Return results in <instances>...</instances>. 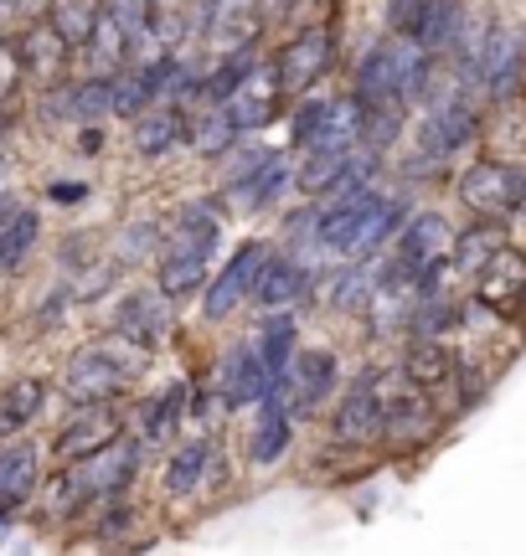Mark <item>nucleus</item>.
<instances>
[{
    "label": "nucleus",
    "mask_w": 526,
    "mask_h": 556,
    "mask_svg": "<svg viewBox=\"0 0 526 556\" xmlns=\"http://www.w3.org/2000/svg\"><path fill=\"white\" fill-rule=\"evenodd\" d=\"M223 222H227L223 197L186 201L181 212L165 222V242H161V253H155V278L150 283L176 309L206 294V283L217 274V253H223Z\"/></svg>",
    "instance_id": "1"
},
{
    "label": "nucleus",
    "mask_w": 526,
    "mask_h": 556,
    "mask_svg": "<svg viewBox=\"0 0 526 556\" xmlns=\"http://www.w3.org/2000/svg\"><path fill=\"white\" fill-rule=\"evenodd\" d=\"M150 377V356H140L135 345H124L120 336H93L73 345V356L58 371V397L62 407H103V402H129L135 387Z\"/></svg>",
    "instance_id": "2"
},
{
    "label": "nucleus",
    "mask_w": 526,
    "mask_h": 556,
    "mask_svg": "<svg viewBox=\"0 0 526 556\" xmlns=\"http://www.w3.org/2000/svg\"><path fill=\"white\" fill-rule=\"evenodd\" d=\"M434 78H439V62L413 37L387 31L362 52L356 73H351V93L362 99L366 114H383V109H408V103L428 99Z\"/></svg>",
    "instance_id": "3"
},
{
    "label": "nucleus",
    "mask_w": 526,
    "mask_h": 556,
    "mask_svg": "<svg viewBox=\"0 0 526 556\" xmlns=\"http://www.w3.org/2000/svg\"><path fill=\"white\" fill-rule=\"evenodd\" d=\"M377 397H383V458L413 464L444 438L449 417L439 413V402L424 397L403 377L398 361H377Z\"/></svg>",
    "instance_id": "4"
},
{
    "label": "nucleus",
    "mask_w": 526,
    "mask_h": 556,
    "mask_svg": "<svg viewBox=\"0 0 526 556\" xmlns=\"http://www.w3.org/2000/svg\"><path fill=\"white\" fill-rule=\"evenodd\" d=\"M155 484H161L165 505H202V500L223 495L227 484H233V454H227L223 438L181 433L161 454Z\"/></svg>",
    "instance_id": "5"
},
{
    "label": "nucleus",
    "mask_w": 526,
    "mask_h": 556,
    "mask_svg": "<svg viewBox=\"0 0 526 556\" xmlns=\"http://www.w3.org/2000/svg\"><path fill=\"white\" fill-rule=\"evenodd\" d=\"M465 83L486 109H516L526 93V31L511 21H490L480 52L460 67Z\"/></svg>",
    "instance_id": "6"
},
{
    "label": "nucleus",
    "mask_w": 526,
    "mask_h": 556,
    "mask_svg": "<svg viewBox=\"0 0 526 556\" xmlns=\"http://www.w3.org/2000/svg\"><path fill=\"white\" fill-rule=\"evenodd\" d=\"M486 129H490V109L469 93L465 83H454L444 99H428L424 119H418V155L449 165V160L469 155L486 139Z\"/></svg>",
    "instance_id": "7"
},
{
    "label": "nucleus",
    "mask_w": 526,
    "mask_h": 556,
    "mask_svg": "<svg viewBox=\"0 0 526 556\" xmlns=\"http://www.w3.org/2000/svg\"><path fill=\"white\" fill-rule=\"evenodd\" d=\"M268 253H274V242L268 238H238V248L217 263V274H212V283H206V294L197 299V315H202L206 330L233 325V319L253 304V283H259Z\"/></svg>",
    "instance_id": "8"
},
{
    "label": "nucleus",
    "mask_w": 526,
    "mask_h": 556,
    "mask_svg": "<svg viewBox=\"0 0 526 556\" xmlns=\"http://www.w3.org/2000/svg\"><path fill=\"white\" fill-rule=\"evenodd\" d=\"M268 62H274V78H279L284 99L300 103L336 73V62H341V37H336L330 21H310V26H300L295 37H284L279 52Z\"/></svg>",
    "instance_id": "9"
},
{
    "label": "nucleus",
    "mask_w": 526,
    "mask_h": 556,
    "mask_svg": "<svg viewBox=\"0 0 526 556\" xmlns=\"http://www.w3.org/2000/svg\"><path fill=\"white\" fill-rule=\"evenodd\" d=\"M109 336H120L124 345H135L140 356H165L171 340H176V304L155 289V283H129L114 294V309H109Z\"/></svg>",
    "instance_id": "10"
},
{
    "label": "nucleus",
    "mask_w": 526,
    "mask_h": 556,
    "mask_svg": "<svg viewBox=\"0 0 526 556\" xmlns=\"http://www.w3.org/2000/svg\"><path fill=\"white\" fill-rule=\"evenodd\" d=\"M325 438L346 448H377L383 454V397H377V361L356 366L325 413Z\"/></svg>",
    "instance_id": "11"
},
{
    "label": "nucleus",
    "mask_w": 526,
    "mask_h": 556,
    "mask_svg": "<svg viewBox=\"0 0 526 556\" xmlns=\"http://www.w3.org/2000/svg\"><path fill=\"white\" fill-rule=\"evenodd\" d=\"M522 186H526V165L501 155H475L454 180V197L475 222H516Z\"/></svg>",
    "instance_id": "12"
},
{
    "label": "nucleus",
    "mask_w": 526,
    "mask_h": 556,
    "mask_svg": "<svg viewBox=\"0 0 526 556\" xmlns=\"http://www.w3.org/2000/svg\"><path fill=\"white\" fill-rule=\"evenodd\" d=\"M120 438H129V402L67 407L62 422L52 428L47 458H52V464H83V458H99L103 448H114Z\"/></svg>",
    "instance_id": "13"
},
{
    "label": "nucleus",
    "mask_w": 526,
    "mask_h": 556,
    "mask_svg": "<svg viewBox=\"0 0 526 556\" xmlns=\"http://www.w3.org/2000/svg\"><path fill=\"white\" fill-rule=\"evenodd\" d=\"M341 387H346L341 351H336L330 340H304L295 366H289V387H284L295 422L304 428V422H315L321 413H330V402H336Z\"/></svg>",
    "instance_id": "14"
},
{
    "label": "nucleus",
    "mask_w": 526,
    "mask_h": 556,
    "mask_svg": "<svg viewBox=\"0 0 526 556\" xmlns=\"http://www.w3.org/2000/svg\"><path fill=\"white\" fill-rule=\"evenodd\" d=\"M41 479H47V443H37V438L0 443V541L11 536L21 516L37 505Z\"/></svg>",
    "instance_id": "15"
},
{
    "label": "nucleus",
    "mask_w": 526,
    "mask_h": 556,
    "mask_svg": "<svg viewBox=\"0 0 526 556\" xmlns=\"http://www.w3.org/2000/svg\"><path fill=\"white\" fill-rule=\"evenodd\" d=\"M454 222H449V212H439V206H418V212H408L403 232H398V242H392V268L403 278H413V299H418V283H424L428 268H439V263H449V248H454Z\"/></svg>",
    "instance_id": "16"
},
{
    "label": "nucleus",
    "mask_w": 526,
    "mask_h": 556,
    "mask_svg": "<svg viewBox=\"0 0 526 556\" xmlns=\"http://www.w3.org/2000/svg\"><path fill=\"white\" fill-rule=\"evenodd\" d=\"M186 392H191V377H171L155 392H135L129 397V438L150 458L165 454L186 433Z\"/></svg>",
    "instance_id": "17"
},
{
    "label": "nucleus",
    "mask_w": 526,
    "mask_h": 556,
    "mask_svg": "<svg viewBox=\"0 0 526 556\" xmlns=\"http://www.w3.org/2000/svg\"><path fill=\"white\" fill-rule=\"evenodd\" d=\"M315 278H321V263L300 258V253H289V248H274L268 263H263L259 283H253V304L248 309H259V315H274V309H315Z\"/></svg>",
    "instance_id": "18"
},
{
    "label": "nucleus",
    "mask_w": 526,
    "mask_h": 556,
    "mask_svg": "<svg viewBox=\"0 0 526 556\" xmlns=\"http://www.w3.org/2000/svg\"><path fill=\"white\" fill-rule=\"evenodd\" d=\"M212 387H217V397L227 402V413H253L268 392H274V381H268V371H263L259 361V345H253V336H238L227 340L223 351H217V366H212Z\"/></svg>",
    "instance_id": "19"
},
{
    "label": "nucleus",
    "mask_w": 526,
    "mask_h": 556,
    "mask_svg": "<svg viewBox=\"0 0 526 556\" xmlns=\"http://www.w3.org/2000/svg\"><path fill=\"white\" fill-rule=\"evenodd\" d=\"M300 443V422L289 413V397L284 392H268V397L253 407V428L243 438V464L253 475H274L284 458L295 454Z\"/></svg>",
    "instance_id": "20"
},
{
    "label": "nucleus",
    "mask_w": 526,
    "mask_h": 556,
    "mask_svg": "<svg viewBox=\"0 0 526 556\" xmlns=\"http://www.w3.org/2000/svg\"><path fill=\"white\" fill-rule=\"evenodd\" d=\"M398 366L403 377L424 392V397L439 402V413L449 417L454 407V371H460V356H454V340H428V336H403L398 340Z\"/></svg>",
    "instance_id": "21"
},
{
    "label": "nucleus",
    "mask_w": 526,
    "mask_h": 556,
    "mask_svg": "<svg viewBox=\"0 0 526 556\" xmlns=\"http://www.w3.org/2000/svg\"><path fill=\"white\" fill-rule=\"evenodd\" d=\"M315 309L336 319H366L377 309V278L372 263H330L315 278Z\"/></svg>",
    "instance_id": "22"
},
{
    "label": "nucleus",
    "mask_w": 526,
    "mask_h": 556,
    "mask_svg": "<svg viewBox=\"0 0 526 556\" xmlns=\"http://www.w3.org/2000/svg\"><path fill=\"white\" fill-rule=\"evenodd\" d=\"M284 109H289V99H284L279 78H274V62L263 58L259 67L248 73L243 88H238V93H233V99H227L217 114H223V119L248 139V135H263V129H268V124L284 114Z\"/></svg>",
    "instance_id": "23"
},
{
    "label": "nucleus",
    "mask_w": 526,
    "mask_h": 556,
    "mask_svg": "<svg viewBox=\"0 0 526 556\" xmlns=\"http://www.w3.org/2000/svg\"><path fill=\"white\" fill-rule=\"evenodd\" d=\"M52 392H58V381L41 377V371H21V377L0 381V443L32 438V428L52 407Z\"/></svg>",
    "instance_id": "24"
},
{
    "label": "nucleus",
    "mask_w": 526,
    "mask_h": 556,
    "mask_svg": "<svg viewBox=\"0 0 526 556\" xmlns=\"http://www.w3.org/2000/svg\"><path fill=\"white\" fill-rule=\"evenodd\" d=\"M16 47H21V62H26V83H41V88H58V83H67L73 58H78V52L62 41V31L47 16L26 21V26L16 31Z\"/></svg>",
    "instance_id": "25"
},
{
    "label": "nucleus",
    "mask_w": 526,
    "mask_h": 556,
    "mask_svg": "<svg viewBox=\"0 0 526 556\" xmlns=\"http://www.w3.org/2000/svg\"><path fill=\"white\" fill-rule=\"evenodd\" d=\"M475 299L486 309H496L506 325H516V315H522V304H526V248H516V242L501 248L486 263V274L475 278Z\"/></svg>",
    "instance_id": "26"
},
{
    "label": "nucleus",
    "mask_w": 526,
    "mask_h": 556,
    "mask_svg": "<svg viewBox=\"0 0 526 556\" xmlns=\"http://www.w3.org/2000/svg\"><path fill=\"white\" fill-rule=\"evenodd\" d=\"M83 531H88V541H93V546H103V552L135 556V552H145V546H150V536H145V505L135 495L99 505L93 516L83 520Z\"/></svg>",
    "instance_id": "27"
},
{
    "label": "nucleus",
    "mask_w": 526,
    "mask_h": 556,
    "mask_svg": "<svg viewBox=\"0 0 526 556\" xmlns=\"http://www.w3.org/2000/svg\"><path fill=\"white\" fill-rule=\"evenodd\" d=\"M253 345H259V361H263V371H268V381H274V392H284V387H289V366H295V356H300V345H304L300 315H295V309L259 315Z\"/></svg>",
    "instance_id": "28"
},
{
    "label": "nucleus",
    "mask_w": 526,
    "mask_h": 556,
    "mask_svg": "<svg viewBox=\"0 0 526 556\" xmlns=\"http://www.w3.org/2000/svg\"><path fill=\"white\" fill-rule=\"evenodd\" d=\"M366 144V109L356 93H325V114H321V129L310 139V150L321 155H356ZM300 155V150H295Z\"/></svg>",
    "instance_id": "29"
},
{
    "label": "nucleus",
    "mask_w": 526,
    "mask_h": 556,
    "mask_svg": "<svg viewBox=\"0 0 526 556\" xmlns=\"http://www.w3.org/2000/svg\"><path fill=\"white\" fill-rule=\"evenodd\" d=\"M263 26H268V21H263L259 0H217V5H212V26H206V47H212V58L259 52Z\"/></svg>",
    "instance_id": "30"
},
{
    "label": "nucleus",
    "mask_w": 526,
    "mask_h": 556,
    "mask_svg": "<svg viewBox=\"0 0 526 556\" xmlns=\"http://www.w3.org/2000/svg\"><path fill=\"white\" fill-rule=\"evenodd\" d=\"M387 458L377 448H346V443H330L325 438L321 448L310 454V479L315 484H330V490H356V484H372L377 469Z\"/></svg>",
    "instance_id": "31"
},
{
    "label": "nucleus",
    "mask_w": 526,
    "mask_h": 556,
    "mask_svg": "<svg viewBox=\"0 0 526 556\" xmlns=\"http://www.w3.org/2000/svg\"><path fill=\"white\" fill-rule=\"evenodd\" d=\"M186 124H191V114L171 109V103L145 109L140 119H129V155H135V160H165V155H176V150L186 144Z\"/></svg>",
    "instance_id": "32"
},
{
    "label": "nucleus",
    "mask_w": 526,
    "mask_h": 556,
    "mask_svg": "<svg viewBox=\"0 0 526 556\" xmlns=\"http://www.w3.org/2000/svg\"><path fill=\"white\" fill-rule=\"evenodd\" d=\"M465 31H469V5L465 0H428V16L418 26V47H424L428 58H460V47H465Z\"/></svg>",
    "instance_id": "33"
},
{
    "label": "nucleus",
    "mask_w": 526,
    "mask_h": 556,
    "mask_svg": "<svg viewBox=\"0 0 526 556\" xmlns=\"http://www.w3.org/2000/svg\"><path fill=\"white\" fill-rule=\"evenodd\" d=\"M501 248H511L506 222H469V227H460V232H454L449 268H454L460 278H480V274H486V263L496 258Z\"/></svg>",
    "instance_id": "34"
},
{
    "label": "nucleus",
    "mask_w": 526,
    "mask_h": 556,
    "mask_svg": "<svg viewBox=\"0 0 526 556\" xmlns=\"http://www.w3.org/2000/svg\"><path fill=\"white\" fill-rule=\"evenodd\" d=\"M259 52H227V58H212L202 67V83H197V109L191 114H202V109H223L238 88L248 83V73L259 67Z\"/></svg>",
    "instance_id": "35"
},
{
    "label": "nucleus",
    "mask_w": 526,
    "mask_h": 556,
    "mask_svg": "<svg viewBox=\"0 0 526 556\" xmlns=\"http://www.w3.org/2000/svg\"><path fill=\"white\" fill-rule=\"evenodd\" d=\"M78 58L88 67V78H120L124 67H129V58H135V41H129V31L114 16H103L99 31L88 37V47H83Z\"/></svg>",
    "instance_id": "36"
},
{
    "label": "nucleus",
    "mask_w": 526,
    "mask_h": 556,
    "mask_svg": "<svg viewBox=\"0 0 526 556\" xmlns=\"http://www.w3.org/2000/svg\"><path fill=\"white\" fill-rule=\"evenodd\" d=\"M41 248V212L37 206H21L16 217L0 227V278H16L32 268Z\"/></svg>",
    "instance_id": "37"
},
{
    "label": "nucleus",
    "mask_w": 526,
    "mask_h": 556,
    "mask_svg": "<svg viewBox=\"0 0 526 556\" xmlns=\"http://www.w3.org/2000/svg\"><path fill=\"white\" fill-rule=\"evenodd\" d=\"M165 222L171 217H161V212H155V217H129L120 232H114L109 258L120 263V268H145V263L155 268V253H161V242H165Z\"/></svg>",
    "instance_id": "38"
},
{
    "label": "nucleus",
    "mask_w": 526,
    "mask_h": 556,
    "mask_svg": "<svg viewBox=\"0 0 526 556\" xmlns=\"http://www.w3.org/2000/svg\"><path fill=\"white\" fill-rule=\"evenodd\" d=\"M289 191H295V155H289V150H274V160L259 170V180L248 186L243 197L227 201V206H238V212H274Z\"/></svg>",
    "instance_id": "39"
},
{
    "label": "nucleus",
    "mask_w": 526,
    "mask_h": 556,
    "mask_svg": "<svg viewBox=\"0 0 526 556\" xmlns=\"http://www.w3.org/2000/svg\"><path fill=\"white\" fill-rule=\"evenodd\" d=\"M103 16H109V0H52V5H47V21L58 26L62 41H67L73 52L88 47V37L99 31Z\"/></svg>",
    "instance_id": "40"
},
{
    "label": "nucleus",
    "mask_w": 526,
    "mask_h": 556,
    "mask_svg": "<svg viewBox=\"0 0 526 556\" xmlns=\"http://www.w3.org/2000/svg\"><path fill=\"white\" fill-rule=\"evenodd\" d=\"M238 144H243V135L217 109H202V114H191V124H186V150L197 160H227Z\"/></svg>",
    "instance_id": "41"
},
{
    "label": "nucleus",
    "mask_w": 526,
    "mask_h": 556,
    "mask_svg": "<svg viewBox=\"0 0 526 556\" xmlns=\"http://www.w3.org/2000/svg\"><path fill=\"white\" fill-rule=\"evenodd\" d=\"M274 150H279V144H238V150L223 160V180H217V197H223V201L243 197L248 186L259 180L263 165L274 160Z\"/></svg>",
    "instance_id": "42"
},
{
    "label": "nucleus",
    "mask_w": 526,
    "mask_h": 556,
    "mask_svg": "<svg viewBox=\"0 0 526 556\" xmlns=\"http://www.w3.org/2000/svg\"><path fill=\"white\" fill-rule=\"evenodd\" d=\"M227 402L217 397L212 381H191L186 392V433H202V438H223V422H227Z\"/></svg>",
    "instance_id": "43"
},
{
    "label": "nucleus",
    "mask_w": 526,
    "mask_h": 556,
    "mask_svg": "<svg viewBox=\"0 0 526 556\" xmlns=\"http://www.w3.org/2000/svg\"><path fill=\"white\" fill-rule=\"evenodd\" d=\"M26 88V62H21V47L11 31H0V109H11Z\"/></svg>",
    "instance_id": "44"
},
{
    "label": "nucleus",
    "mask_w": 526,
    "mask_h": 556,
    "mask_svg": "<svg viewBox=\"0 0 526 556\" xmlns=\"http://www.w3.org/2000/svg\"><path fill=\"white\" fill-rule=\"evenodd\" d=\"M383 16L392 37H418V26L428 16V0H383Z\"/></svg>",
    "instance_id": "45"
},
{
    "label": "nucleus",
    "mask_w": 526,
    "mask_h": 556,
    "mask_svg": "<svg viewBox=\"0 0 526 556\" xmlns=\"http://www.w3.org/2000/svg\"><path fill=\"white\" fill-rule=\"evenodd\" d=\"M41 197L52 201V206H83V201L93 197V186H88V180H47Z\"/></svg>",
    "instance_id": "46"
},
{
    "label": "nucleus",
    "mask_w": 526,
    "mask_h": 556,
    "mask_svg": "<svg viewBox=\"0 0 526 556\" xmlns=\"http://www.w3.org/2000/svg\"><path fill=\"white\" fill-rule=\"evenodd\" d=\"M73 139H78V155H103V144H109L103 124H83V129H73Z\"/></svg>",
    "instance_id": "47"
},
{
    "label": "nucleus",
    "mask_w": 526,
    "mask_h": 556,
    "mask_svg": "<svg viewBox=\"0 0 526 556\" xmlns=\"http://www.w3.org/2000/svg\"><path fill=\"white\" fill-rule=\"evenodd\" d=\"M259 11H263V21H279L295 11V0H259Z\"/></svg>",
    "instance_id": "48"
},
{
    "label": "nucleus",
    "mask_w": 526,
    "mask_h": 556,
    "mask_svg": "<svg viewBox=\"0 0 526 556\" xmlns=\"http://www.w3.org/2000/svg\"><path fill=\"white\" fill-rule=\"evenodd\" d=\"M21 206H26V201H21L16 191H0V227H5V222H11V217H16Z\"/></svg>",
    "instance_id": "49"
},
{
    "label": "nucleus",
    "mask_w": 526,
    "mask_h": 556,
    "mask_svg": "<svg viewBox=\"0 0 526 556\" xmlns=\"http://www.w3.org/2000/svg\"><path fill=\"white\" fill-rule=\"evenodd\" d=\"M516 222H526V186H522V201H516Z\"/></svg>",
    "instance_id": "50"
},
{
    "label": "nucleus",
    "mask_w": 526,
    "mask_h": 556,
    "mask_svg": "<svg viewBox=\"0 0 526 556\" xmlns=\"http://www.w3.org/2000/svg\"><path fill=\"white\" fill-rule=\"evenodd\" d=\"M0 191H5V150H0Z\"/></svg>",
    "instance_id": "51"
},
{
    "label": "nucleus",
    "mask_w": 526,
    "mask_h": 556,
    "mask_svg": "<svg viewBox=\"0 0 526 556\" xmlns=\"http://www.w3.org/2000/svg\"><path fill=\"white\" fill-rule=\"evenodd\" d=\"M0 129H5V109H0Z\"/></svg>",
    "instance_id": "52"
}]
</instances>
